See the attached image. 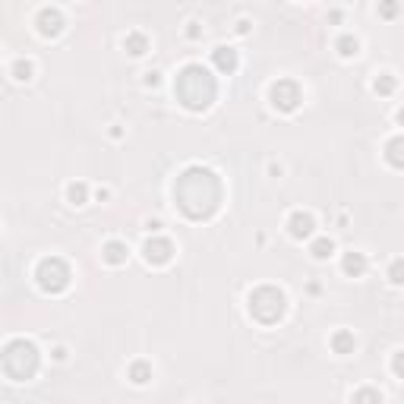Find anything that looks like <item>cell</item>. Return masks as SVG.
Segmentation results:
<instances>
[{
    "mask_svg": "<svg viewBox=\"0 0 404 404\" xmlns=\"http://www.w3.org/2000/svg\"><path fill=\"white\" fill-rule=\"evenodd\" d=\"M174 199H177V209L186 218L206 221L221 209L225 186H221V177L215 171H209L202 165H193L174 180Z\"/></svg>",
    "mask_w": 404,
    "mask_h": 404,
    "instance_id": "obj_1",
    "label": "cell"
},
{
    "mask_svg": "<svg viewBox=\"0 0 404 404\" xmlns=\"http://www.w3.org/2000/svg\"><path fill=\"white\" fill-rule=\"evenodd\" d=\"M174 95H177V102L184 104L186 111L202 114V111H209L215 104V98H218V83H215V76L209 73L202 63H186L177 73V79H174Z\"/></svg>",
    "mask_w": 404,
    "mask_h": 404,
    "instance_id": "obj_2",
    "label": "cell"
},
{
    "mask_svg": "<svg viewBox=\"0 0 404 404\" xmlns=\"http://www.w3.org/2000/svg\"><path fill=\"white\" fill-rule=\"evenodd\" d=\"M0 363H3V376L7 379L26 382V379H32L38 373L42 354H38V348L29 338H13V341H7L3 354H0Z\"/></svg>",
    "mask_w": 404,
    "mask_h": 404,
    "instance_id": "obj_3",
    "label": "cell"
},
{
    "mask_svg": "<svg viewBox=\"0 0 404 404\" xmlns=\"http://www.w3.org/2000/svg\"><path fill=\"white\" fill-rule=\"evenodd\" d=\"M250 316H253L256 322H262V325H275V322L284 319V313H288V297L281 294L278 288H272V284H262V288H256L253 294H250Z\"/></svg>",
    "mask_w": 404,
    "mask_h": 404,
    "instance_id": "obj_4",
    "label": "cell"
},
{
    "mask_svg": "<svg viewBox=\"0 0 404 404\" xmlns=\"http://www.w3.org/2000/svg\"><path fill=\"white\" fill-rule=\"evenodd\" d=\"M35 281H38V288L45 294H63L70 288V281H73V272H70V266L60 256H45L35 266Z\"/></svg>",
    "mask_w": 404,
    "mask_h": 404,
    "instance_id": "obj_5",
    "label": "cell"
},
{
    "mask_svg": "<svg viewBox=\"0 0 404 404\" xmlns=\"http://www.w3.org/2000/svg\"><path fill=\"white\" fill-rule=\"evenodd\" d=\"M268 102H272V108H278L281 114H291V111L300 108L303 89L294 79H278V83H272V89H268Z\"/></svg>",
    "mask_w": 404,
    "mask_h": 404,
    "instance_id": "obj_6",
    "label": "cell"
},
{
    "mask_svg": "<svg viewBox=\"0 0 404 404\" xmlns=\"http://www.w3.org/2000/svg\"><path fill=\"white\" fill-rule=\"evenodd\" d=\"M143 256L149 266H168L174 259V243L168 237H149L143 243Z\"/></svg>",
    "mask_w": 404,
    "mask_h": 404,
    "instance_id": "obj_7",
    "label": "cell"
},
{
    "mask_svg": "<svg viewBox=\"0 0 404 404\" xmlns=\"http://www.w3.org/2000/svg\"><path fill=\"white\" fill-rule=\"evenodd\" d=\"M38 32L45 35V38H54V35H60L63 32V13L60 10H54V7H45V10H38Z\"/></svg>",
    "mask_w": 404,
    "mask_h": 404,
    "instance_id": "obj_8",
    "label": "cell"
},
{
    "mask_svg": "<svg viewBox=\"0 0 404 404\" xmlns=\"http://www.w3.org/2000/svg\"><path fill=\"white\" fill-rule=\"evenodd\" d=\"M288 231H291V237H294V240H309V237H313V231H316L313 215H309V212H294L288 218Z\"/></svg>",
    "mask_w": 404,
    "mask_h": 404,
    "instance_id": "obj_9",
    "label": "cell"
},
{
    "mask_svg": "<svg viewBox=\"0 0 404 404\" xmlns=\"http://www.w3.org/2000/svg\"><path fill=\"white\" fill-rule=\"evenodd\" d=\"M212 63L218 67V73H234V70L240 67V57L234 48H227V45H218V48L212 51Z\"/></svg>",
    "mask_w": 404,
    "mask_h": 404,
    "instance_id": "obj_10",
    "label": "cell"
},
{
    "mask_svg": "<svg viewBox=\"0 0 404 404\" xmlns=\"http://www.w3.org/2000/svg\"><path fill=\"white\" fill-rule=\"evenodd\" d=\"M127 256H130V250H127V243H120V240H108L102 247V259L108 262V266H124Z\"/></svg>",
    "mask_w": 404,
    "mask_h": 404,
    "instance_id": "obj_11",
    "label": "cell"
},
{
    "mask_svg": "<svg viewBox=\"0 0 404 404\" xmlns=\"http://www.w3.org/2000/svg\"><path fill=\"white\" fill-rule=\"evenodd\" d=\"M354 348H357V338H354V332H348V329H338L335 335H332V350H335V354L348 357V354H354Z\"/></svg>",
    "mask_w": 404,
    "mask_h": 404,
    "instance_id": "obj_12",
    "label": "cell"
},
{
    "mask_svg": "<svg viewBox=\"0 0 404 404\" xmlns=\"http://www.w3.org/2000/svg\"><path fill=\"white\" fill-rule=\"evenodd\" d=\"M385 161L398 171H404V136H395L385 143Z\"/></svg>",
    "mask_w": 404,
    "mask_h": 404,
    "instance_id": "obj_13",
    "label": "cell"
},
{
    "mask_svg": "<svg viewBox=\"0 0 404 404\" xmlns=\"http://www.w3.org/2000/svg\"><path fill=\"white\" fill-rule=\"evenodd\" d=\"M124 51H127L130 57H143L145 51H149V38H145L143 32H130V35L124 38Z\"/></svg>",
    "mask_w": 404,
    "mask_h": 404,
    "instance_id": "obj_14",
    "label": "cell"
},
{
    "mask_svg": "<svg viewBox=\"0 0 404 404\" xmlns=\"http://www.w3.org/2000/svg\"><path fill=\"white\" fill-rule=\"evenodd\" d=\"M341 268H344V275H350V278H360V275L366 272V256H363V253H348V256H344V262H341Z\"/></svg>",
    "mask_w": 404,
    "mask_h": 404,
    "instance_id": "obj_15",
    "label": "cell"
},
{
    "mask_svg": "<svg viewBox=\"0 0 404 404\" xmlns=\"http://www.w3.org/2000/svg\"><path fill=\"white\" fill-rule=\"evenodd\" d=\"M127 379H130L133 385H145V382L152 379V363H145V360L130 363V370H127Z\"/></svg>",
    "mask_w": 404,
    "mask_h": 404,
    "instance_id": "obj_16",
    "label": "cell"
},
{
    "mask_svg": "<svg viewBox=\"0 0 404 404\" xmlns=\"http://www.w3.org/2000/svg\"><path fill=\"white\" fill-rule=\"evenodd\" d=\"M335 48H338V54H341V57H357V54H360V42H357L354 35H341V38L335 42Z\"/></svg>",
    "mask_w": 404,
    "mask_h": 404,
    "instance_id": "obj_17",
    "label": "cell"
},
{
    "mask_svg": "<svg viewBox=\"0 0 404 404\" xmlns=\"http://www.w3.org/2000/svg\"><path fill=\"white\" fill-rule=\"evenodd\" d=\"M309 253H313L316 259H329V256L335 253V243H332L329 237H319V240H313V247H309Z\"/></svg>",
    "mask_w": 404,
    "mask_h": 404,
    "instance_id": "obj_18",
    "label": "cell"
},
{
    "mask_svg": "<svg viewBox=\"0 0 404 404\" xmlns=\"http://www.w3.org/2000/svg\"><path fill=\"white\" fill-rule=\"evenodd\" d=\"M67 199L73 206H86V199H89V186L86 184H70L67 186Z\"/></svg>",
    "mask_w": 404,
    "mask_h": 404,
    "instance_id": "obj_19",
    "label": "cell"
},
{
    "mask_svg": "<svg viewBox=\"0 0 404 404\" xmlns=\"http://www.w3.org/2000/svg\"><path fill=\"white\" fill-rule=\"evenodd\" d=\"M354 404H385V401H382V391H376V389H357Z\"/></svg>",
    "mask_w": 404,
    "mask_h": 404,
    "instance_id": "obj_20",
    "label": "cell"
},
{
    "mask_svg": "<svg viewBox=\"0 0 404 404\" xmlns=\"http://www.w3.org/2000/svg\"><path fill=\"white\" fill-rule=\"evenodd\" d=\"M395 86H398V79L391 73H382L376 79V83H373V89L379 92V95H391V92H395Z\"/></svg>",
    "mask_w": 404,
    "mask_h": 404,
    "instance_id": "obj_21",
    "label": "cell"
},
{
    "mask_svg": "<svg viewBox=\"0 0 404 404\" xmlns=\"http://www.w3.org/2000/svg\"><path fill=\"white\" fill-rule=\"evenodd\" d=\"M13 79L29 83V79H32V63H29V60H16L13 63Z\"/></svg>",
    "mask_w": 404,
    "mask_h": 404,
    "instance_id": "obj_22",
    "label": "cell"
},
{
    "mask_svg": "<svg viewBox=\"0 0 404 404\" xmlns=\"http://www.w3.org/2000/svg\"><path fill=\"white\" fill-rule=\"evenodd\" d=\"M389 281L391 284H404V259H395L389 266Z\"/></svg>",
    "mask_w": 404,
    "mask_h": 404,
    "instance_id": "obj_23",
    "label": "cell"
},
{
    "mask_svg": "<svg viewBox=\"0 0 404 404\" xmlns=\"http://www.w3.org/2000/svg\"><path fill=\"white\" fill-rule=\"evenodd\" d=\"M391 373H395L398 379H404V350H398V354L391 357Z\"/></svg>",
    "mask_w": 404,
    "mask_h": 404,
    "instance_id": "obj_24",
    "label": "cell"
},
{
    "mask_svg": "<svg viewBox=\"0 0 404 404\" xmlns=\"http://www.w3.org/2000/svg\"><path fill=\"white\" fill-rule=\"evenodd\" d=\"M379 13H382V16H395L398 13V3H382V7H379Z\"/></svg>",
    "mask_w": 404,
    "mask_h": 404,
    "instance_id": "obj_25",
    "label": "cell"
},
{
    "mask_svg": "<svg viewBox=\"0 0 404 404\" xmlns=\"http://www.w3.org/2000/svg\"><path fill=\"white\" fill-rule=\"evenodd\" d=\"M145 86H158V73H145Z\"/></svg>",
    "mask_w": 404,
    "mask_h": 404,
    "instance_id": "obj_26",
    "label": "cell"
},
{
    "mask_svg": "<svg viewBox=\"0 0 404 404\" xmlns=\"http://www.w3.org/2000/svg\"><path fill=\"white\" fill-rule=\"evenodd\" d=\"M398 124H401V127H404V108H401V111H398Z\"/></svg>",
    "mask_w": 404,
    "mask_h": 404,
    "instance_id": "obj_27",
    "label": "cell"
}]
</instances>
